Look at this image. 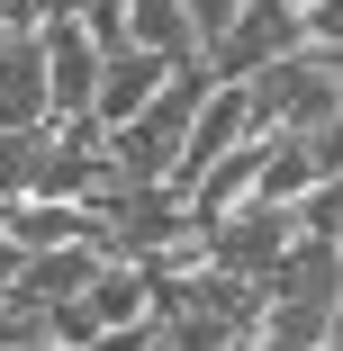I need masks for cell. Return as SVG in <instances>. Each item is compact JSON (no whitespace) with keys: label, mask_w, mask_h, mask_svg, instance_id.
I'll list each match as a JSON object with an SVG mask.
<instances>
[{"label":"cell","mask_w":343,"mask_h":351,"mask_svg":"<svg viewBox=\"0 0 343 351\" xmlns=\"http://www.w3.org/2000/svg\"><path fill=\"white\" fill-rule=\"evenodd\" d=\"M0 234L19 252H73V243H91V217L82 207H54V198H19L10 217H0Z\"/></svg>","instance_id":"cell-5"},{"label":"cell","mask_w":343,"mask_h":351,"mask_svg":"<svg viewBox=\"0 0 343 351\" xmlns=\"http://www.w3.org/2000/svg\"><path fill=\"white\" fill-rule=\"evenodd\" d=\"M145 342H154V324H126V333H91L82 351H145Z\"/></svg>","instance_id":"cell-10"},{"label":"cell","mask_w":343,"mask_h":351,"mask_svg":"<svg viewBox=\"0 0 343 351\" xmlns=\"http://www.w3.org/2000/svg\"><path fill=\"white\" fill-rule=\"evenodd\" d=\"M0 351H63V342H45V333H0Z\"/></svg>","instance_id":"cell-11"},{"label":"cell","mask_w":343,"mask_h":351,"mask_svg":"<svg viewBox=\"0 0 343 351\" xmlns=\"http://www.w3.org/2000/svg\"><path fill=\"white\" fill-rule=\"evenodd\" d=\"M235 10H244V0H181V27H190V45H217V36L235 27Z\"/></svg>","instance_id":"cell-8"},{"label":"cell","mask_w":343,"mask_h":351,"mask_svg":"<svg viewBox=\"0 0 343 351\" xmlns=\"http://www.w3.org/2000/svg\"><path fill=\"white\" fill-rule=\"evenodd\" d=\"M118 36H126V54H163V63H190L199 54L190 27H181V0H126V10H118Z\"/></svg>","instance_id":"cell-6"},{"label":"cell","mask_w":343,"mask_h":351,"mask_svg":"<svg viewBox=\"0 0 343 351\" xmlns=\"http://www.w3.org/2000/svg\"><path fill=\"white\" fill-rule=\"evenodd\" d=\"M0 135H45V82H36V36H0Z\"/></svg>","instance_id":"cell-4"},{"label":"cell","mask_w":343,"mask_h":351,"mask_svg":"<svg viewBox=\"0 0 343 351\" xmlns=\"http://www.w3.org/2000/svg\"><path fill=\"white\" fill-rule=\"evenodd\" d=\"M163 82H172V63H163V54H109V63H100V90H91V135L126 126Z\"/></svg>","instance_id":"cell-3"},{"label":"cell","mask_w":343,"mask_h":351,"mask_svg":"<svg viewBox=\"0 0 343 351\" xmlns=\"http://www.w3.org/2000/svg\"><path fill=\"white\" fill-rule=\"evenodd\" d=\"M280 10H307V0H280Z\"/></svg>","instance_id":"cell-12"},{"label":"cell","mask_w":343,"mask_h":351,"mask_svg":"<svg viewBox=\"0 0 343 351\" xmlns=\"http://www.w3.org/2000/svg\"><path fill=\"white\" fill-rule=\"evenodd\" d=\"M289 45H298V27H289L280 0H244L235 27H226L217 45H199V73H208V82H253L262 63H280Z\"/></svg>","instance_id":"cell-2"},{"label":"cell","mask_w":343,"mask_h":351,"mask_svg":"<svg viewBox=\"0 0 343 351\" xmlns=\"http://www.w3.org/2000/svg\"><path fill=\"white\" fill-rule=\"evenodd\" d=\"M27 171H36V135H0V207L27 198Z\"/></svg>","instance_id":"cell-7"},{"label":"cell","mask_w":343,"mask_h":351,"mask_svg":"<svg viewBox=\"0 0 343 351\" xmlns=\"http://www.w3.org/2000/svg\"><path fill=\"white\" fill-rule=\"evenodd\" d=\"M36 19H54V0H0V36H27Z\"/></svg>","instance_id":"cell-9"},{"label":"cell","mask_w":343,"mask_h":351,"mask_svg":"<svg viewBox=\"0 0 343 351\" xmlns=\"http://www.w3.org/2000/svg\"><path fill=\"white\" fill-rule=\"evenodd\" d=\"M289 243H298L289 207H262V198H244V207H226L217 226H199V270L262 279V289H271V270H280V252H289Z\"/></svg>","instance_id":"cell-1"}]
</instances>
